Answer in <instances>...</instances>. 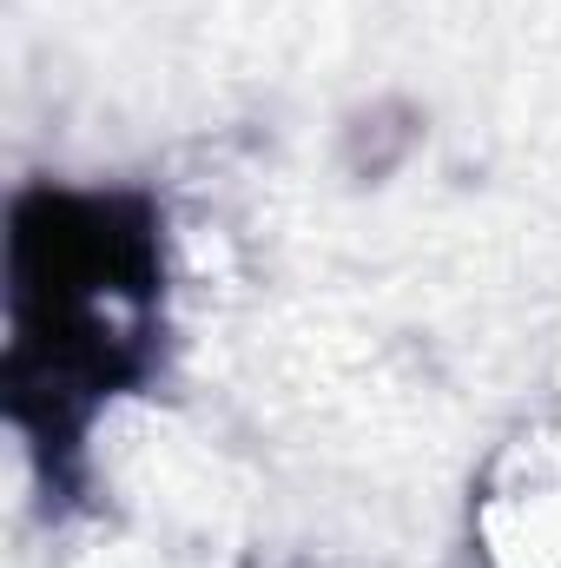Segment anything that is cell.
Returning <instances> with one entry per match:
<instances>
[{"instance_id":"1","label":"cell","mask_w":561,"mask_h":568,"mask_svg":"<svg viewBox=\"0 0 561 568\" xmlns=\"http://www.w3.org/2000/svg\"><path fill=\"white\" fill-rule=\"evenodd\" d=\"M476 529L496 568H561V429H522L496 456Z\"/></svg>"}]
</instances>
